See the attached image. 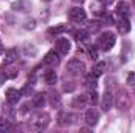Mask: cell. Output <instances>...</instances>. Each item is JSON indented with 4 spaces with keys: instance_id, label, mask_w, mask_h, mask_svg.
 <instances>
[{
    "instance_id": "obj_17",
    "label": "cell",
    "mask_w": 135,
    "mask_h": 133,
    "mask_svg": "<svg viewBox=\"0 0 135 133\" xmlns=\"http://www.w3.org/2000/svg\"><path fill=\"white\" fill-rule=\"evenodd\" d=\"M44 81L47 85H55L57 83V74H55V70H52V69L46 70L44 72Z\"/></svg>"
},
{
    "instance_id": "obj_15",
    "label": "cell",
    "mask_w": 135,
    "mask_h": 133,
    "mask_svg": "<svg viewBox=\"0 0 135 133\" xmlns=\"http://www.w3.org/2000/svg\"><path fill=\"white\" fill-rule=\"evenodd\" d=\"M116 13H118V17H129V14H131L129 5H127L126 2L119 3V5H118V9H116Z\"/></svg>"
},
{
    "instance_id": "obj_33",
    "label": "cell",
    "mask_w": 135,
    "mask_h": 133,
    "mask_svg": "<svg viewBox=\"0 0 135 133\" xmlns=\"http://www.w3.org/2000/svg\"><path fill=\"white\" fill-rule=\"evenodd\" d=\"M72 2H75V3H82L83 0H72Z\"/></svg>"
},
{
    "instance_id": "obj_27",
    "label": "cell",
    "mask_w": 135,
    "mask_h": 133,
    "mask_svg": "<svg viewBox=\"0 0 135 133\" xmlns=\"http://www.w3.org/2000/svg\"><path fill=\"white\" fill-rule=\"evenodd\" d=\"M127 85L132 86V88H135V72H131V74L127 75Z\"/></svg>"
},
{
    "instance_id": "obj_1",
    "label": "cell",
    "mask_w": 135,
    "mask_h": 133,
    "mask_svg": "<svg viewBox=\"0 0 135 133\" xmlns=\"http://www.w3.org/2000/svg\"><path fill=\"white\" fill-rule=\"evenodd\" d=\"M115 42H116V38H115V34L110 33V32H105V33H102L101 36H99L98 45L101 47L104 52H108V50H112V49H113Z\"/></svg>"
},
{
    "instance_id": "obj_31",
    "label": "cell",
    "mask_w": 135,
    "mask_h": 133,
    "mask_svg": "<svg viewBox=\"0 0 135 133\" xmlns=\"http://www.w3.org/2000/svg\"><path fill=\"white\" fill-rule=\"evenodd\" d=\"M2 53H3V45L0 44V55H2Z\"/></svg>"
},
{
    "instance_id": "obj_35",
    "label": "cell",
    "mask_w": 135,
    "mask_h": 133,
    "mask_svg": "<svg viewBox=\"0 0 135 133\" xmlns=\"http://www.w3.org/2000/svg\"><path fill=\"white\" fill-rule=\"evenodd\" d=\"M44 2H50V0H44Z\"/></svg>"
},
{
    "instance_id": "obj_16",
    "label": "cell",
    "mask_w": 135,
    "mask_h": 133,
    "mask_svg": "<svg viewBox=\"0 0 135 133\" xmlns=\"http://www.w3.org/2000/svg\"><path fill=\"white\" fill-rule=\"evenodd\" d=\"M74 38H75V41L77 42H86L88 41V38H90V33L86 32V30H75L74 32Z\"/></svg>"
},
{
    "instance_id": "obj_34",
    "label": "cell",
    "mask_w": 135,
    "mask_h": 133,
    "mask_svg": "<svg viewBox=\"0 0 135 133\" xmlns=\"http://www.w3.org/2000/svg\"><path fill=\"white\" fill-rule=\"evenodd\" d=\"M132 5H134V6H135V0H134V2H132Z\"/></svg>"
},
{
    "instance_id": "obj_7",
    "label": "cell",
    "mask_w": 135,
    "mask_h": 133,
    "mask_svg": "<svg viewBox=\"0 0 135 133\" xmlns=\"http://www.w3.org/2000/svg\"><path fill=\"white\" fill-rule=\"evenodd\" d=\"M98 121H99V111H98L96 108L86 110V113H85V122H86L88 125L94 127V125L98 124Z\"/></svg>"
},
{
    "instance_id": "obj_4",
    "label": "cell",
    "mask_w": 135,
    "mask_h": 133,
    "mask_svg": "<svg viewBox=\"0 0 135 133\" xmlns=\"http://www.w3.org/2000/svg\"><path fill=\"white\" fill-rule=\"evenodd\" d=\"M69 19H71L72 22H75V24H82V22L86 21V13H85L83 8L75 6V8H72V9L69 11Z\"/></svg>"
},
{
    "instance_id": "obj_3",
    "label": "cell",
    "mask_w": 135,
    "mask_h": 133,
    "mask_svg": "<svg viewBox=\"0 0 135 133\" xmlns=\"http://www.w3.org/2000/svg\"><path fill=\"white\" fill-rule=\"evenodd\" d=\"M129 105H131V97H129V94H127L124 89H119V91L116 93V106L124 111V110L129 108Z\"/></svg>"
},
{
    "instance_id": "obj_11",
    "label": "cell",
    "mask_w": 135,
    "mask_h": 133,
    "mask_svg": "<svg viewBox=\"0 0 135 133\" xmlns=\"http://www.w3.org/2000/svg\"><path fill=\"white\" fill-rule=\"evenodd\" d=\"M21 91H17V89H14V88H9L8 91H6V100L11 103V105H14V103H17L19 99H21Z\"/></svg>"
},
{
    "instance_id": "obj_10",
    "label": "cell",
    "mask_w": 135,
    "mask_h": 133,
    "mask_svg": "<svg viewBox=\"0 0 135 133\" xmlns=\"http://www.w3.org/2000/svg\"><path fill=\"white\" fill-rule=\"evenodd\" d=\"M112 106H113V94H112V91L107 89L104 93V96H102V110L104 111H108Z\"/></svg>"
},
{
    "instance_id": "obj_21",
    "label": "cell",
    "mask_w": 135,
    "mask_h": 133,
    "mask_svg": "<svg viewBox=\"0 0 135 133\" xmlns=\"http://www.w3.org/2000/svg\"><path fill=\"white\" fill-rule=\"evenodd\" d=\"M86 96H77L75 99H74V102H72V106L74 108H83L85 106V103H86Z\"/></svg>"
},
{
    "instance_id": "obj_25",
    "label": "cell",
    "mask_w": 135,
    "mask_h": 133,
    "mask_svg": "<svg viewBox=\"0 0 135 133\" xmlns=\"http://www.w3.org/2000/svg\"><path fill=\"white\" fill-rule=\"evenodd\" d=\"M88 96H90V97H88V100H90L93 105H96V103H98V100H99V94H98V91H96V89H93Z\"/></svg>"
},
{
    "instance_id": "obj_12",
    "label": "cell",
    "mask_w": 135,
    "mask_h": 133,
    "mask_svg": "<svg viewBox=\"0 0 135 133\" xmlns=\"http://www.w3.org/2000/svg\"><path fill=\"white\" fill-rule=\"evenodd\" d=\"M74 119H75V117H74L71 113H66V111H63V113L58 114V124L63 125V127H65V125H71V124L74 122Z\"/></svg>"
},
{
    "instance_id": "obj_36",
    "label": "cell",
    "mask_w": 135,
    "mask_h": 133,
    "mask_svg": "<svg viewBox=\"0 0 135 133\" xmlns=\"http://www.w3.org/2000/svg\"><path fill=\"white\" fill-rule=\"evenodd\" d=\"M134 91H135V88H134Z\"/></svg>"
},
{
    "instance_id": "obj_8",
    "label": "cell",
    "mask_w": 135,
    "mask_h": 133,
    "mask_svg": "<svg viewBox=\"0 0 135 133\" xmlns=\"http://www.w3.org/2000/svg\"><path fill=\"white\" fill-rule=\"evenodd\" d=\"M116 28H118V33L119 34H127L129 33V32H131V21H129V17H118Z\"/></svg>"
},
{
    "instance_id": "obj_2",
    "label": "cell",
    "mask_w": 135,
    "mask_h": 133,
    "mask_svg": "<svg viewBox=\"0 0 135 133\" xmlns=\"http://www.w3.org/2000/svg\"><path fill=\"white\" fill-rule=\"evenodd\" d=\"M66 70L71 74V75H82V74H85V64L80 61V60H71L69 63H68L66 66Z\"/></svg>"
},
{
    "instance_id": "obj_22",
    "label": "cell",
    "mask_w": 135,
    "mask_h": 133,
    "mask_svg": "<svg viewBox=\"0 0 135 133\" xmlns=\"http://www.w3.org/2000/svg\"><path fill=\"white\" fill-rule=\"evenodd\" d=\"M61 32H65V27H63V25H57V27H52V28L47 30V36H49V38H54V36L60 34Z\"/></svg>"
},
{
    "instance_id": "obj_20",
    "label": "cell",
    "mask_w": 135,
    "mask_h": 133,
    "mask_svg": "<svg viewBox=\"0 0 135 133\" xmlns=\"http://www.w3.org/2000/svg\"><path fill=\"white\" fill-rule=\"evenodd\" d=\"M13 8L19 9V11H25L27 8H30V2L28 0H17L16 3H13Z\"/></svg>"
},
{
    "instance_id": "obj_19",
    "label": "cell",
    "mask_w": 135,
    "mask_h": 133,
    "mask_svg": "<svg viewBox=\"0 0 135 133\" xmlns=\"http://www.w3.org/2000/svg\"><path fill=\"white\" fill-rule=\"evenodd\" d=\"M104 70H105V63H104V61H99V63L94 64L93 70H91V74H93L94 77H101L102 74H104Z\"/></svg>"
},
{
    "instance_id": "obj_28",
    "label": "cell",
    "mask_w": 135,
    "mask_h": 133,
    "mask_svg": "<svg viewBox=\"0 0 135 133\" xmlns=\"http://www.w3.org/2000/svg\"><path fill=\"white\" fill-rule=\"evenodd\" d=\"M32 93H33V88H32V86H28V85H27V86H24V88L21 89V94H22V96H30Z\"/></svg>"
},
{
    "instance_id": "obj_24",
    "label": "cell",
    "mask_w": 135,
    "mask_h": 133,
    "mask_svg": "<svg viewBox=\"0 0 135 133\" xmlns=\"http://www.w3.org/2000/svg\"><path fill=\"white\" fill-rule=\"evenodd\" d=\"M96 78H98V77H94L93 74H90V75H86V85H88L90 88H93V89L96 88Z\"/></svg>"
},
{
    "instance_id": "obj_9",
    "label": "cell",
    "mask_w": 135,
    "mask_h": 133,
    "mask_svg": "<svg viewBox=\"0 0 135 133\" xmlns=\"http://www.w3.org/2000/svg\"><path fill=\"white\" fill-rule=\"evenodd\" d=\"M60 63V53L55 52V50H50L46 57H44V64H49V66H55Z\"/></svg>"
},
{
    "instance_id": "obj_29",
    "label": "cell",
    "mask_w": 135,
    "mask_h": 133,
    "mask_svg": "<svg viewBox=\"0 0 135 133\" xmlns=\"http://www.w3.org/2000/svg\"><path fill=\"white\" fill-rule=\"evenodd\" d=\"M35 25H36V22H35L33 19H27V22L24 24V27L28 30V28H35Z\"/></svg>"
},
{
    "instance_id": "obj_23",
    "label": "cell",
    "mask_w": 135,
    "mask_h": 133,
    "mask_svg": "<svg viewBox=\"0 0 135 133\" xmlns=\"http://www.w3.org/2000/svg\"><path fill=\"white\" fill-rule=\"evenodd\" d=\"M88 55L91 60H98V47L96 45H88Z\"/></svg>"
},
{
    "instance_id": "obj_26",
    "label": "cell",
    "mask_w": 135,
    "mask_h": 133,
    "mask_svg": "<svg viewBox=\"0 0 135 133\" xmlns=\"http://www.w3.org/2000/svg\"><path fill=\"white\" fill-rule=\"evenodd\" d=\"M8 130H11V124L8 121L0 119V132H8Z\"/></svg>"
},
{
    "instance_id": "obj_18",
    "label": "cell",
    "mask_w": 135,
    "mask_h": 133,
    "mask_svg": "<svg viewBox=\"0 0 135 133\" xmlns=\"http://www.w3.org/2000/svg\"><path fill=\"white\" fill-rule=\"evenodd\" d=\"M47 97H49V103H50L52 106H58L60 102H61V97H60V94H58L57 91H50Z\"/></svg>"
},
{
    "instance_id": "obj_32",
    "label": "cell",
    "mask_w": 135,
    "mask_h": 133,
    "mask_svg": "<svg viewBox=\"0 0 135 133\" xmlns=\"http://www.w3.org/2000/svg\"><path fill=\"white\" fill-rule=\"evenodd\" d=\"M102 2H104V3H112L113 0H102Z\"/></svg>"
},
{
    "instance_id": "obj_30",
    "label": "cell",
    "mask_w": 135,
    "mask_h": 133,
    "mask_svg": "<svg viewBox=\"0 0 135 133\" xmlns=\"http://www.w3.org/2000/svg\"><path fill=\"white\" fill-rule=\"evenodd\" d=\"M63 89H65V91H72V89H74V85H68V81H66V85L63 86Z\"/></svg>"
},
{
    "instance_id": "obj_6",
    "label": "cell",
    "mask_w": 135,
    "mask_h": 133,
    "mask_svg": "<svg viewBox=\"0 0 135 133\" xmlns=\"http://www.w3.org/2000/svg\"><path fill=\"white\" fill-rule=\"evenodd\" d=\"M49 122H50V116H49L47 113L39 114V116H38V117L33 121L35 130H42V129H46V127L49 125Z\"/></svg>"
},
{
    "instance_id": "obj_5",
    "label": "cell",
    "mask_w": 135,
    "mask_h": 133,
    "mask_svg": "<svg viewBox=\"0 0 135 133\" xmlns=\"http://www.w3.org/2000/svg\"><path fill=\"white\" fill-rule=\"evenodd\" d=\"M55 50L60 55H68V52L71 50V42L68 38H58L55 41Z\"/></svg>"
},
{
    "instance_id": "obj_13",
    "label": "cell",
    "mask_w": 135,
    "mask_h": 133,
    "mask_svg": "<svg viewBox=\"0 0 135 133\" xmlns=\"http://www.w3.org/2000/svg\"><path fill=\"white\" fill-rule=\"evenodd\" d=\"M16 58H17V52H16L14 49L6 50V53H5V60H3V67L8 66V64H11V63H14Z\"/></svg>"
},
{
    "instance_id": "obj_14",
    "label": "cell",
    "mask_w": 135,
    "mask_h": 133,
    "mask_svg": "<svg viewBox=\"0 0 135 133\" xmlns=\"http://www.w3.org/2000/svg\"><path fill=\"white\" fill-rule=\"evenodd\" d=\"M46 99H47L46 93H38V94L33 97V106H36V108H42V106L46 105Z\"/></svg>"
}]
</instances>
